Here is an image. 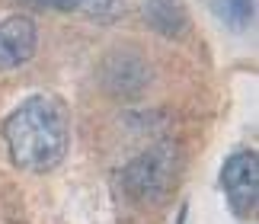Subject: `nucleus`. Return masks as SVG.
Here are the masks:
<instances>
[{
  "label": "nucleus",
  "instance_id": "1",
  "mask_svg": "<svg viewBox=\"0 0 259 224\" xmlns=\"http://www.w3.org/2000/svg\"><path fill=\"white\" fill-rule=\"evenodd\" d=\"M4 138L16 167L45 173L55 170L67 154L71 125L64 103L55 96H29L4 122Z\"/></svg>",
  "mask_w": 259,
  "mask_h": 224
},
{
  "label": "nucleus",
  "instance_id": "2",
  "mask_svg": "<svg viewBox=\"0 0 259 224\" xmlns=\"http://www.w3.org/2000/svg\"><path fill=\"white\" fill-rule=\"evenodd\" d=\"M179 170V154L173 144H157L144 154H138L132 164L122 170V186L135 202L141 205H154V202H163L173 189Z\"/></svg>",
  "mask_w": 259,
  "mask_h": 224
},
{
  "label": "nucleus",
  "instance_id": "3",
  "mask_svg": "<svg viewBox=\"0 0 259 224\" xmlns=\"http://www.w3.org/2000/svg\"><path fill=\"white\" fill-rule=\"evenodd\" d=\"M221 186L237 215L256 211V202H259V154L256 151H237L234 157H227V164L221 170Z\"/></svg>",
  "mask_w": 259,
  "mask_h": 224
},
{
  "label": "nucleus",
  "instance_id": "4",
  "mask_svg": "<svg viewBox=\"0 0 259 224\" xmlns=\"http://www.w3.org/2000/svg\"><path fill=\"white\" fill-rule=\"evenodd\" d=\"M103 84L115 96H135L151 84V70L138 55L132 52H115L103 64Z\"/></svg>",
  "mask_w": 259,
  "mask_h": 224
},
{
  "label": "nucleus",
  "instance_id": "5",
  "mask_svg": "<svg viewBox=\"0 0 259 224\" xmlns=\"http://www.w3.org/2000/svg\"><path fill=\"white\" fill-rule=\"evenodd\" d=\"M35 45H38V32L29 16L16 13L0 19V67L26 64L35 55Z\"/></svg>",
  "mask_w": 259,
  "mask_h": 224
},
{
  "label": "nucleus",
  "instance_id": "6",
  "mask_svg": "<svg viewBox=\"0 0 259 224\" xmlns=\"http://www.w3.org/2000/svg\"><path fill=\"white\" fill-rule=\"evenodd\" d=\"M144 19L151 23L154 32H160L166 39H179L189 32V13H186L183 0H147Z\"/></svg>",
  "mask_w": 259,
  "mask_h": 224
},
{
  "label": "nucleus",
  "instance_id": "7",
  "mask_svg": "<svg viewBox=\"0 0 259 224\" xmlns=\"http://www.w3.org/2000/svg\"><path fill=\"white\" fill-rule=\"evenodd\" d=\"M211 10H214V16L231 29H246L256 16L253 0H211Z\"/></svg>",
  "mask_w": 259,
  "mask_h": 224
},
{
  "label": "nucleus",
  "instance_id": "8",
  "mask_svg": "<svg viewBox=\"0 0 259 224\" xmlns=\"http://www.w3.org/2000/svg\"><path fill=\"white\" fill-rule=\"evenodd\" d=\"M80 7L87 10V13H93V16H103V19H109V16H115L118 13V0H80Z\"/></svg>",
  "mask_w": 259,
  "mask_h": 224
},
{
  "label": "nucleus",
  "instance_id": "9",
  "mask_svg": "<svg viewBox=\"0 0 259 224\" xmlns=\"http://www.w3.org/2000/svg\"><path fill=\"white\" fill-rule=\"evenodd\" d=\"M32 4L45 7V10H77L80 0H32Z\"/></svg>",
  "mask_w": 259,
  "mask_h": 224
}]
</instances>
